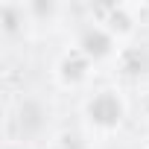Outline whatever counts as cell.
<instances>
[{
	"mask_svg": "<svg viewBox=\"0 0 149 149\" xmlns=\"http://www.w3.org/2000/svg\"><path fill=\"white\" fill-rule=\"evenodd\" d=\"M126 114H129V102L123 97L120 88H97L85 97L82 102V120H85V129L88 134H97V137H111L120 132V126L126 123Z\"/></svg>",
	"mask_w": 149,
	"mask_h": 149,
	"instance_id": "cell-1",
	"label": "cell"
},
{
	"mask_svg": "<svg viewBox=\"0 0 149 149\" xmlns=\"http://www.w3.org/2000/svg\"><path fill=\"white\" fill-rule=\"evenodd\" d=\"M47 123H50L47 102L38 97H24L15 105H9V111H6V137L21 140V143L38 140L47 132Z\"/></svg>",
	"mask_w": 149,
	"mask_h": 149,
	"instance_id": "cell-2",
	"label": "cell"
},
{
	"mask_svg": "<svg viewBox=\"0 0 149 149\" xmlns=\"http://www.w3.org/2000/svg\"><path fill=\"white\" fill-rule=\"evenodd\" d=\"M73 47H76L85 58H91L94 64H114V58L120 56L123 44L100 24V21H82L76 26V35H73Z\"/></svg>",
	"mask_w": 149,
	"mask_h": 149,
	"instance_id": "cell-3",
	"label": "cell"
},
{
	"mask_svg": "<svg viewBox=\"0 0 149 149\" xmlns=\"http://www.w3.org/2000/svg\"><path fill=\"white\" fill-rule=\"evenodd\" d=\"M94 61L85 58L76 47H67L56 61H53V79L58 88H67V91H76V88H85L94 76Z\"/></svg>",
	"mask_w": 149,
	"mask_h": 149,
	"instance_id": "cell-4",
	"label": "cell"
},
{
	"mask_svg": "<svg viewBox=\"0 0 149 149\" xmlns=\"http://www.w3.org/2000/svg\"><path fill=\"white\" fill-rule=\"evenodd\" d=\"M94 21H100L120 44L129 41L134 32H137V6L132 3H102V6H94Z\"/></svg>",
	"mask_w": 149,
	"mask_h": 149,
	"instance_id": "cell-5",
	"label": "cell"
},
{
	"mask_svg": "<svg viewBox=\"0 0 149 149\" xmlns=\"http://www.w3.org/2000/svg\"><path fill=\"white\" fill-rule=\"evenodd\" d=\"M32 15L26 3H18V0H6L0 3V29H3L6 38H21L32 29Z\"/></svg>",
	"mask_w": 149,
	"mask_h": 149,
	"instance_id": "cell-6",
	"label": "cell"
},
{
	"mask_svg": "<svg viewBox=\"0 0 149 149\" xmlns=\"http://www.w3.org/2000/svg\"><path fill=\"white\" fill-rule=\"evenodd\" d=\"M114 67L123 73V76L134 79V76H140V73L149 67V56H146V50H143V47H132V44H123L120 56L114 58Z\"/></svg>",
	"mask_w": 149,
	"mask_h": 149,
	"instance_id": "cell-7",
	"label": "cell"
},
{
	"mask_svg": "<svg viewBox=\"0 0 149 149\" xmlns=\"http://www.w3.org/2000/svg\"><path fill=\"white\" fill-rule=\"evenodd\" d=\"M50 149H94V140H91V134H85V132L64 129V132H58V134L50 140Z\"/></svg>",
	"mask_w": 149,
	"mask_h": 149,
	"instance_id": "cell-8",
	"label": "cell"
},
{
	"mask_svg": "<svg viewBox=\"0 0 149 149\" xmlns=\"http://www.w3.org/2000/svg\"><path fill=\"white\" fill-rule=\"evenodd\" d=\"M29 6V15H32V24L38 26V24H56L58 18H61V12H64V6H58V3H53V0H32V3H26Z\"/></svg>",
	"mask_w": 149,
	"mask_h": 149,
	"instance_id": "cell-9",
	"label": "cell"
},
{
	"mask_svg": "<svg viewBox=\"0 0 149 149\" xmlns=\"http://www.w3.org/2000/svg\"><path fill=\"white\" fill-rule=\"evenodd\" d=\"M100 149H126L123 143H105V146H100Z\"/></svg>",
	"mask_w": 149,
	"mask_h": 149,
	"instance_id": "cell-10",
	"label": "cell"
}]
</instances>
